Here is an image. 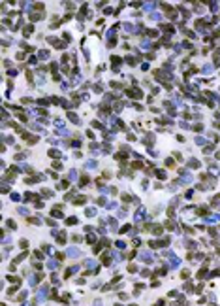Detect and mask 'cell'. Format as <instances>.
Listing matches in <instances>:
<instances>
[{"label": "cell", "mask_w": 220, "mask_h": 306, "mask_svg": "<svg viewBox=\"0 0 220 306\" xmlns=\"http://www.w3.org/2000/svg\"><path fill=\"white\" fill-rule=\"evenodd\" d=\"M68 255H70V257H77V255H79V250H68Z\"/></svg>", "instance_id": "6da1fadb"}, {"label": "cell", "mask_w": 220, "mask_h": 306, "mask_svg": "<svg viewBox=\"0 0 220 306\" xmlns=\"http://www.w3.org/2000/svg\"><path fill=\"white\" fill-rule=\"evenodd\" d=\"M141 259H145V261H152V255L145 251V253H141Z\"/></svg>", "instance_id": "7a4b0ae2"}, {"label": "cell", "mask_w": 220, "mask_h": 306, "mask_svg": "<svg viewBox=\"0 0 220 306\" xmlns=\"http://www.w3.org/2000/svg\"><path fill=\"white\" fill-rule=\"evenodd\" d=\"M47 266H49V268H56V261H55V259H51V261L47 263Z\"/></svg>", "instance_id": "3957f363"}, {"label": "cell", "mask_w": 220, "mask_h": 306, "mask_svg": "<svg viewBox=\"0 0 220 306\" xmlns=\"http://www.w3.org/2000/svg\"><path fill=\"white\" fill-rule=\"evenodd\" d=\"M94 214H96L94 208H87V215H94Z\"/></svg>", "instance_id": "277c9868"}, {"label": "cell", "mask_w": 220, "mask_h": 306, "mask_svg": "<svg viewBox=\"0 0 220 306\" xmlns=\"http://www.w3.org/2000/svg\"><path fill=\"white\" fill-rule=\"evenodd\" d=\"M75 223H77V219H75V217H70V219H68V225H75Z\"/></svg>", "instance_id": "5b68a950"}, {"label": "cell", "mask_w": 220, "mask_h": 306, "mask_svg": "<svg viewBox=\"0 0 220 306\" xmlns=\"http://www.w3.org/2000/svg\"><path fill=\"white\" fill-rule=\"evenodd\" d=\"M85 200H87L85 197H79V199H77V202H75V204H83V202H85Z\"/></svg>", "instance_id": "8992f818"}, {"label": "cell", "mask_w": 220, "mask_h": 306, "mask_svg": "<svg viewBox=\"0 0 220 306\" xmlns=\"http://www.w3.org/2000/svg\"><path fill=\"white\" fill-rule=\"evenodd\" d=\"M117 306H121V304H117Z\"/></svg>", "instance_id": "52a82bcc"}]
</instances>
